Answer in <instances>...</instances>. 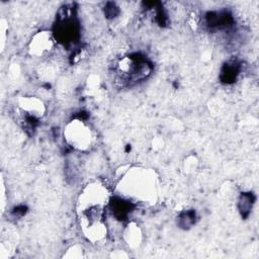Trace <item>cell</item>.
I'll return each mask as SVG.
<instances>
[{"label":"cell","mask_w":259,"mask_h":259,"mask_svg":"<svg viewBox=\"0 0 259 259\" xmlns=\"http://www.w3.org/2000/svg\"><path fill=\"white\" fill-rule=\"evenodd\" d=\"M55 35L58 42L68 47L75 45L80 37V28L77 20L72 14L67 13L66 16L58 19L55 26Z\"/></svg>","instance_id":"cell-1"},{"label":"cell","mask_w":259,"mask_h":259,"mask_svg":"<svg viewBox=\"0 0 259 259\" xmlns=\"http://www.w3.org/2000/svg\"><path fill=\"white\" fill-rule=\"evenodd\" d=\"M111 206L114 217L120 221L127 220L134 210V205L132 202L120 197L114 198L111 201Z\"/></svg>","instance_id":"cell-2"},{"label":"cell","mask_w":259,"mask_h":259,"mask_svg":"<svg viewBox=\"0 0 259 259\" xmlns=\"http://www.w3.org/2000/svg\"><path fill=\"white\" fill-rule=\"evenodd\" d=\"M105 12L108 18H115L119 14V9L114 4H109Z\"/></svg>","instance_id":"cell-6"},{"label":"cell","mask_w":259,"mask_h":259,"mask_svg":"<svg viewBox=\"0 0 259 259\" xmlns=\"http://www.w3.org/2000/svg\"><path fill=\"white\" fill-rule=\"evenodd\" d=\"M255 201V196L253 193H242L239 199V210L243 218H247L252 210V206Z\"/></svg>","instance_id":"cell-4"},{"label":"cell","mask_w":259,"mask_h":259,"mask_svg":"<svg viewBox=\"0 0 259 259\" xmlns=\"http://www.w3.org/2000/svg\"><path fill=\"white\" fill-rule=\"evenodd\" d=\"M195 212L194 211H186L182 213L178 218V224L180 227L186 229L191 227L195 223Z\"/></svg>","instance_id":"cell-5"},{"label":"cell","mask_w":259,"mask_h":259,"mask_svg":"<svg viewBox=\"0 0 259 259\" xmlns=\"http://www.w3.org/2000/svg\"><path fill=\"white\" fill-rule=\"evenodd\" d=\"M240 73V65L237 62H229L224 65L221 72V80L224 83H233Z\"/></svg>","instance_id":"cell-3"}]
</instances>
